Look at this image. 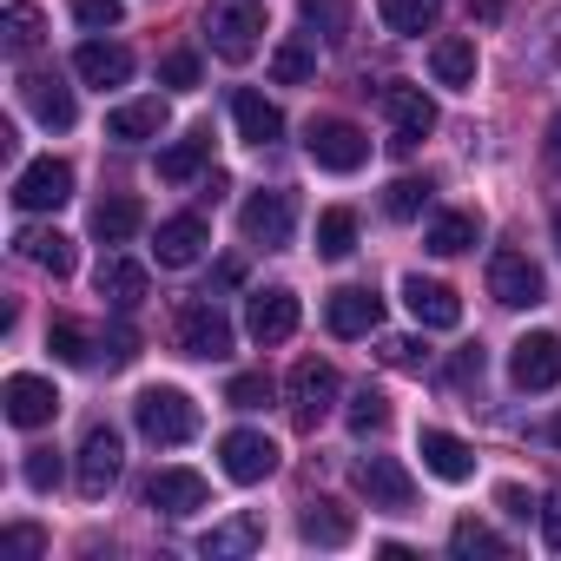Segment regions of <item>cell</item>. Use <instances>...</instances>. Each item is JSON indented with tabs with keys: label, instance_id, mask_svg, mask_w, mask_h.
<instances>
[{
	"label": "cell",
	"instance_id": "6da1fadb",
	"mask_svg": "<svg viewBox=\"0 0 561 561\" xmlns=\"http://www.w3.org/2000/svg\"><path fill=\"white\" fill-rule=\"evenodd\" d=\"M133 423H139V436H146L152 449H179V443L198 436V403H192L185 390H172V383H152V390H139Z\"/></svg>",
	"mask_w": 561,
	"mask_h": 561
},
{
	"label": "cell",
	"instance_id": "7a4b0ae2",
	"mask_svg": "<svg viewBox=\"0 0 561 561\" xmlns=\"http://www.w3.org/2000/svg\"><path fill=\"white\" fill-rule=\"evenodd\" d=\"M205 41H211L218 60L244 67L264 47V0H211L205 8Z\"/></svg>",
	"mask_w": 561,
	"mask_h": 561
},
{
	"label": "cell",
	"instance_id": "3957f363",
	"mask_svg": "<svg viewBox=\"0 0 561 561\" xmlns=\"http://www.w3.org/2000/svg\"><path fill=\"white\" fill-rule=\"evenodd\" d=\"M172 337H179L185 357H205V364H225L231 357V318L211 298H185L179 318H172Z\"/></svg>",
	"mask_w": 561,
	"mask_h": 561
},
{
	"label": "cell",
	"instance_id": "277c9868",
	"mask_svg": "<svg viewBox=\"0 0 561 561\" xmlns=\"http://www.w3.org/2000/svg\"><path fill=\"white\" fill-rule=\"evenodd\" d=\"M337 397H344V377H337V364H324V357H305V364L291 370V423H298V430H318V423L337 410Z\"/></svg>",
	"mask_w": 561,
	"mask_h": 561
},
{
	"label": "cell",
	"instance_id": "5b68a950",
	"mask_svg": "<svg viewBox=\"0 0 561 561\" xmlns=\"http://www.w3.org/2000/svg\"><path fill=\"white\" fill-rule=\"evenodd\" d=\"M489 298L508 305V311H535L548 298V277H541V264L528 251H495L489 257Z\"/></svg>",
	"mask_w": 561,
	"mask_h": 561
},
{
	"label": "cell",
	"instance_id": "8992f818",
	"mask_svg": "<svg viewBox=\"0 0 561 561\" xmlns=\"http://www.w3.org/2000/svg\"><path fill=\"white\" fill-rule=\"evenodd\" d=\"M305 152H311L318 172H357V165L370 159V139H364V126H351V119H311Z\"/></svg>",
	"mask_w": 561,
	"mask_h": 561
},
{
	"label": "cell",
	"instance_id": "52a82bcc",
	"mask_svg": "<svg viewBox=\"0 0 561 561\" xmlns=\"http://www.w3.org/2000/svg\"><path fill=\"white\" fill-rule=\"evenodd\" d=\"M119 462H126V443H119V430L93 423V430H87V443H80V462H73V489H80L87 502H100V495L119 482Z\"/></svg>",
	"mask_w": 561,
	"mask_h": 561
},
{
	"label": "cell",
	"instance_id": "ba28073f",
	"mask_svg": "<svg viewBox=\"0 0 561 561\" xmlns=\"http://www.w3.org/2000/svg\"><path fill=\"white\" fill-rule=\"evenodd\" d=\"M357 489L377 515H416V482L397 456H364L357 462Z\"/></svg>",
	"mask_w": 561,
	"mask_h": 561
},
{
	"label": "cell",
	"instance_id": "9c48e42d",
	"mask_svg": "<svg viewBox=\"0 0 561 561\" xmlns=\"http://www.w3.org/2000/svg\"><path fill=\"white\" fill-rule=\"evenodd\" d=\"M238 225H244V238H251V244L285 251V244H291V231H298V198H291V192H251V198H244V211H238Z\"/></svg>",
	"mask_w": 561,
	"mask_h": 561
},
{
	"label": "cell",
	"instance_id": "30bf717a",
	"mask_svg": "<svg viewBox=\"0 0 561 561\" xmlns=\"http://www.w3.org/2000/svg\"><path fill=\"white\" fill-rule=\"evenodd\" d=\"M298 291H285V285H271V291H251V305H244V331H251V344H291L298 337Z\"/></svg>",
	"mask_w": 561,
	"mask_h": 561
},
{
	"label": "cell",
	"instance_id": "8fae6325",
	"mask_svg": "<svg viewBox=\"0 0 561 561\" xmlns=\"http://www.w3.org/2000/svg\"><path fill=\"white\" fill-rule=\"evenodd\" d=\"M383 113H390V126H397V133H390L397 152H410L423 133H436V100H430L423 87H410V80H390V87H383Z\"/></svg>",
	"mask_w": 561,
	"mask_h": 561
},
{
	"label": "cell",
	"instance_id": "7c38bea8",
	"mask_svg": "<svg viewBox=\"0 0 561 561\" xmlns=\"http://www.w3.org/2000/svg\"><path fill=\"white\" fill-rule=\"evenodd\" d=\"M0 403H8V423L14 430H41V423L60 416V390L47 377H34V370H14L8 383H0Z\"/></svg>",
	"mask_w": 561,
	"mask_h": 561
},
{
	"label": "cell",
	"instance_id": "4fadbf2b",
	"mask_svg": "<svg viewBox=\"0 0 561 561\" xmlns=\"http://www.w3.org/2000/svg\"><path fill=\"white\" fill-rule=\"evenodd\" d=\"M73 198V165L67 159H34V165H21V179H14V205L21 211H60Z\"/></svg>",
	"mask_w": 561,
	"mask_h": 561
},
{
	"label": "cell",
	"instance_id": "5bb4252c",
	"mask_svg": "<svg viewBox=\"0 0 561 561\" xmlns=\"http://www.w3.org/2000/svg\"><path fill=\"white\" fill-rule=\"evenodd\" d=\"M508 377H515V390H554L561 383V337L554 331H528L508 351Z\"/></svg>",
	"mask_w": 561,
	"mask_h": 561
},
{
	"label": "cell",
	"instance_id": "9a60e30c",
	"mask_svg": "<svg viewBox=\"0 0 561 561\" xmlns=\"http://www.w3.org/2000/svg\"><path fill=\"white\" fill-rule=\"evenodd\" d=\"M218 462H225V476L231 482H264V476H277V443L264 436V430H231L225 443H218Z\"/></svg>",
	"mask_w": 561,
	"mask_h": 561
},
{
	"label": "cell",
	"instance_id": "2e32d148",
	"mask_svg": "<svg viewBox=\"0 0 561 561\" xmlns=\"http://www.w3.org/2000/svg\"><path fill=\"white\" fill-rule=\"evenodd\" d=\"M21 106H27V113L47 126V133H67V126L80 119L73 93L60 87V73H41V67H34V73H21Z\"/></svg>",
	"mask_w": 561,
	"mask_h": 561
},
{
	"label": "cell",
	"instance_id": "e0dca14e",
	"mask_svg": "<svg viewBox=\"0 0 561 561\" xmlns=\"http://www.w3.org/2000/svg\"><path fill=\"white\" fill-rule=\"evenodd\" d=\"M93 285H100V298L119 311V318H133L139 305H146V291H152V277H146V264H133V257H100V271H93Z\"/></svg>",
	"mask_w": 561,
	"mask_h": 561
},
{
	"label": "cell",
	"instance_id": "ac0fdd59",
	"mask_svg": "<svg viewBox=\"0 0 561 561\" xmlns=\"http://www.w3.org/2000/svg\"><path fill=\"white\" fill-rule=\"evenodd\" d=\"M324 324H331V337H370L383 324V298L364 291V285H344V291H331Z\"/></svg>",
	"mask_w": 561,
	"mask_h": 561
},
{
	"label": "cell",
	"instance_id": "d6986e66",
	"mask_svg": "<svg viewBox=\"0 0 561 561\" xmlns=\"http://www.w3.org/2000/svg\"><path fill=\"white\" fill-rule=\"evenodd\" d=\"M205 502H211V489L198 469H159L146 482V508H159V515H198Z\"/></svg>",
	"mask_w": 561,
	"mask_h": 561
},
{
	"label": "cell",
	"instance_id": "ffe728a7",
	"mask_svg": "<svg viewBox=\"0 0 561 561\" xmlns=\"http://www.w3.org/2000/svg\"><path fill=\"white\" fill-rule=\"evenodd\" d=\"M403 305L423 331H456L462 324V298L449 285H436V277H403Z\"/></svg>",
	"mask_w": 561,
	"mask_h": 561
},
{
	"label": "cell",
	"instance_id": "44dd1931",
	"mask_svg": "<svg viewBox=\"0 0 561 561\" xmlns=\"http://www.w3.org/2000/svg\"><path fill=\"white\" fill-rule=\"evenodd\" d=\"M205 244H211L205 218H198V211H179V218H165V225H159V244H152V251H159V264H165V271H185V264H198V257H205Z\"/></svg>",
	"mask_w": 561,
	"mask_h": 561
},
{
	"label": "cell",
	"instance_id": "7402d4cb",
	"mask_svg": "<svg viewBox=\"0 0 561 561\" xmlns=\"http://www.w3.org/2000/svg\"><path fill=\"white\" fill-rule=\"evenodd\" d=\"M416 456H423V469H430L436 482H469V476H476V449H469L462 436H449V430H423V436H416Z\"/></svg>",
	"mask_w": 561,
	"mask_h": 561
},
{
	"label": "cell",
	"instance_id": "603a6c76",
	"mask_svg": "<svg viewBox=\"0 0 561 561\" xmlns=\"http://www.w3.org/2000/svg\"><path fill=\"white\" fill-rule=\"evenodd\" d=\"M73 73L87 80V87H126L133 80V54L119 47V41H80V54H73Z\"/></svg>",
	"mask_w": 561,
	"mask_h": 561
},
{
	"label": "cell",
	"instance_id": "cb8c5ba5",
	"mask_svg": "<svg viewBox=\"0 0 561 561\" xmlns=\"http://www.w3.org/2000/svg\"><path fill=\"white\" fill-rule=\"evenodd\" d=\"M231 119H238V139L244 146H277V139H285V113H277L264 93H251V87L231 93Z\"/></svg>",
	"mask_w": 561,
	"mask_h": 561
},
{
	"label": "cell",
	"instance_id": "d4e9b609",
	"mask_svg": "<svg viewBox=\"0 0 561 561\" xmlns=\"http://www.w3.org/2000/svg\"><path fill=\"white\" fill-rule=\"evenodd\" d=\"M14 251H21L27 264L54 271V277H73V238L54 231V225H21V231H14Z\"/></svg>",
	"mask_w": 561,
	"mask_h": 561
},
{
	"label": "cell",
	"instance_id": "484cf974",
	"mask_svg": "<svg viewBox=\"0 0 561 561\" xmlns=\"http://www.w3.org/2000/svg\"><path fill=\"white\" fill-rule=\"evenodd\" d=\"M159 133H165V100H126L106 113V139H119V146H146Z\"/></svg>",
	"mask_w": 561,
	"mask_h": 561
},
{
	"label": "cell",
	"instance_id": "4316f807",
	"mask_svg": "<svg viewBox=\"0 0 561 561\" xmlns=\"http://www.w3.org/2000/svg\"><path fill=\"white\" fill-rule=\"evenodd\" d=\"M298 535H305L311 548H351V535H357V515H351L344 502H311V508L298 515Z\"/></svg>",
	"mask_w": 561,
	"mask_h": 561
},
{
	"label": "cell",
	"instance_id": "83f0119b",
	"mask_svg": "<svg viewBox=\"0 0 561 561\" xmlns=\"http://www.w3.org/2000/svg\"><path fill=\"white\" fill-rule=\"evenodd\" d=\"M251 548H264V515H231V522H218V528L198 541V554H211V561H238V554H251Z\"/></svg>",
	"mask_w": 561,
	"mask_h": 561
},
{
	"label": "cell",
	"instance_id": "f1b7e54d",
	"mask_svg": "<svg viewBox=\"0 0 561 561\" xmlns=\"http://www.w3.org/2000/svg\"><path fill=\"white\" fill-rule=\"evenodd\" d=\"M430 73L443 80V87H476V41L469 34H443L436 47H430Z\"/></svg>",
	"mask_w": 561,
	"mask_h": 561
},
{
	"label": "cell",
	"instance_id": "f546056e",
	"mask_svg": "<svg viewBox=\"0 0 561 561\" xmlns=\"http://www.w3.org/2000/svg\"><path fill=\"white\" fill-rule=\"evenodd\" d=\"M41 41H47L41 8H34V0H14V8L0 14V47H8L14 60H27V54H41Z\"/></svg>",
	"mask_w": 561,
	"mask_h": 561
},
{
	"label": "cell",
	"instance_id": "4dcf8cb0",
	"mask_svg": "<svg viewBox=\"0 0 561 561\" xmlns=\"http://www.w3.org/2000/svg\"><path fill=\"white\" fill-rule=\"evenodd\" d=\"M377 14H383L390 34L423 41V34H436V21H443V0H377Z\"/></svg>",
	"mask_w": 561,
	"mask_h": 561
},
{
	"label": "cell",
	"instance_id": "1f68e13d",
	"mask_svg": "<svg viewBox=\"0 0 561 561\" xmlns=\"http://www.w3.org/2000/svg\"><path fill=\"white\" fill-rule=\"evenodd\" d=\"M139 225H146V205H139V198H126V192L93 205V238H100V244H126Z\"/></svg>",
	"mask_w": 561,
	"mask_h": 561
},
{
	"label": "cell",
	"instance_id": "d6a6232c",
	"mask_svg": "<svg viewBox=\"0 0 561 561\" xmlns=\"http://www.w3.org/2000/svg\"><path fill=\"white\" fill-rule=\"evenodd\" d=\"M205 159H211V133L198 126V133H185L179 146H165V152H159V179L185 185V179H198V172H205Z\"/></svg>",
	"mask_w": 561,
	"mask_h": 561
},
{
	"label": "cell",
	"instance_id": "836d02e7",
	"mask_svg": "<svg viewBox=\"0 0 561 561\" xmlns=\"http://www.w3.org/2000/svg\"><path fill=\"white\" fill-rule=\"evenodd\" d=\"M351 14H357V0H298V21L311 27V41H344Z\"/></svg>",
	"mask_w": 561,
	"mask_h": 561
},
{
	"label": "cell",
	"instance_id": "e575fe53",
	"mask_svg": "<svg viewBox=\"0 0 561 561\" xmlns=\"http://www.w3.org/2000/svg\"><path fill=\"white\" fill-rule=\"evenodd\" d=\"M476 238H482V218H476V211H443V218L430 225V238H423V244H430L436 257H456V251H469Z\"/></svg>",
	"mask_w": 561,
	"mask_h": 561
},
{
	"label": "cell",
	"instance_id": "d590c367",
	"mask_svg": "<svg viewBox=\"0 0 561 561\" xmlns=\"http://www.w3.org/2000/svg\"><path fill=\"white\" fill-rule=\"evenodd\" d=\"M311 73H318V47L311 41H277L271 47V80L277 87H305Z\"/></svg>",
	"mask_w": 561,
	"mask_h": 561
},
{
	"label": "cell",
	"instance_id": "8d00e7d4",
	"mask_svg": "<svg viewBox=\"0 0 561 561\" xmlns=\"http://www.w3.org/2000/svg\"><path fill=\"white\" fill-rule=\"evenodd\" d=\"M357 251V211H344V205H331V211H318V257H351Z\"/></svg>",
	"mask_w": 561,
	"mask_h": 561
},
{
	"label": "cell",
	"instance_id": "74e56055",
	"mask_svg": "<svg viewBox=\"0 0 561 561\" xmlns=\"http://www.w3.org/2000/svg\"><path fill=\"white\" fill-rule=\"evenodd\" d=\"M47 351H54L60 364H93L100 344H93V331H87L80 318H54V324H47Z\"/></svg>",
	"mask_w": 561,
	"mask_h": 561
},
{
	"label": "cell",
	"instance_id": "f35d334b",
	"mask_svg": "<svg viewBox=\"0 0 561 561\" xmlns=\"http://www.w3.org/2000/svg\"><path fill=\"white\" fill-rule=\"evenodd\" d=\"M344 423H351L357 436H383V430H390V397L364 383V390H357V397L344 403Z\"/></svg>",
	"mask_w": 561,
	"mask_h": 561
},
{
	"label": "cell",
	"instance_id": "ab89813d",
	"mask_svg": "<svg viewBox=\"0 0 561 561\" xmlns=\"http://www.w3.org/2000/svg\"><path fill=\"white\" fill-rule=\"evenodd\" d=\"M449 548H456V554H508V541H502L489 522H456V528H449Z\"/></svg>",
	"mask_w": 561,
	"mask_h": 561
},
{
	"label": "cell",
	"instance_id": "60d3db41",
	"mask_svg": "<svg viewBox=\"0 0 561 561\" xmlns=\"http://www.w3.org/2000/svg\"><path fill=\"white\" fill-rule=\"evenodd\" d=\"M423 205H430V179H397L383 192V211L390 218H423Z\"/></svg>",
	"mask_w": 561,
	"mask_h": 561
},
{
	"label": "cell",
	"instance_id": "b9f144b4",
	"mask_svg": "<svg viewBox=\"0 0 561 561\" xmlns=\"http://www.w3.org/2000/svg\"><path fill=\"white\" fill-rule=\"evenodd\" d=\"M225 403H231V410H264V403H271V377H264V370L231 377V383H225Z\"/></svg>",
	"mask_w": 561,
	"mask_h": 561
},
{
	"label": "cell",
	"instance_id": "7bdbcfd3",
	"mask_svg": "<svg viewBox=\"0 0 561 561\" xmlns=\"http://www.w3.org/2000/svg\"><path fill=\"white\" fill-rule=\"evenodd\" d=\"M73 21H80L87 34H106V27L126 21V8H119V0H73Z\"/></svg>",
	"mask_w": 561,
	"mask_h": 561
},
{
	"label": "cell",
	"instance_id": "ee69618b",
	"mask_svg": "<svg viewBox=\"0 0 561 561\" xmlns=\"http://www.w3.org/2000/svg\"><path fill=\"white\" fill-rule=\"evenodd\" d=\"M21 482H27L34 495H47V489L60 482V456H54V449H27V462H21Z\"/></svg>",
	"mask_w": 561,
	"mask_h": 561
},
{
	"label": "cell",
	"instance_id": "f6af8a7d",
	"mask_svg": "<svg viewBox=\"0 0 561 561\" xmlns=\"http://www.w3.org/2000/svg\"><path fill=\"white\" fill-rule=\"evenodd\" d=\"M100 351H106V364H113V370H126V364L139 357V331H133V324L119 318V324H113V331L100 337Z\"/></svg>",
	"mask_w": 561,
	"mask_h": 561
},
{
	"label": "cell",
	"instance_id": "bcb514c9",
	"mask_svg": "<svg viewBox=\"0 0 561 561\" xmlns=\"http://www.w3.org/2000/svg\"><path fill=\"white\" fill-rule=\"evenodd\" d=\"M377 357H383L390 370H423V364H430V351H423L416 337H383V344H377Z\"/></svg>",
	"mask_w": 561,
	"mask_h": 561
},
{
	"label": "cell",
	"instance_id": "7dc6e473",
	"mask_svg": "<svg viewBox=\"0 0 561 561\" xmlns=\"http://www.w3.org/2000/svg\"><path fill=\"white\" fill-rule=\"evenodd\" d=\"M159 80H165L172 93H192V87H198V60H192V54H165V60H159Z\"/></svg>",
	"mask_w": 561,
	"mask_h": 561
},
{
	"label": "cell",
	"instance_id": "c3c4849f",
	"mask_svg": "<svg viewBox=\"0 0 561 561\" xmlns=\"http://www.w3.org/2000/svg\"><path fill=\"white\" fill-rule=\"evenodd\" d=\"M535 522H541V548L561 554V489H548V502L535 508Z\"/></svg>",
	"mask_w": 561,
	"mask_h": 561
},
{
	"label": "cell",
	"instance_id": "681fc988",
	"mask_svg": "<svg viewBox=\"0 0 561 561\" xmlns=\"http://www.w3.org/2000/svg\"><path fill=\"white\" fill-rule=\"evenodd\" d=\"M449 377H456L462 390H476V383H482V351H476V344H469V351H456V364H449Z\"/></svg>",
	"mask_w": 561,
	"mask_h": 561
},
{
	"label": "cell",
	"instance_id": "f907efd6",
	"mask_svg": "<svg viewBox=\"0 0 561 561\" xmlns=\"http://www.w3.org/2000/svg\"><path fill=\"white\" fill-rule=\"evenodd\" d=\"M8 548H14V554H47V535H41L34 522H14V528H8Z\"/></svg>",
	"mask_w": 561,
	"mask_h": 561
},
{
	"label": "cell",
	"instance_id": "816d5d0a",
	"mask_svg": "<svg viewBox=\"0 0 561 561\" xmlns=\"http://www.w3.org/2000/svg\"><path fill=\"white\" fill-rule=\"evenodd\" d=\"M495 502H502V508H508L515 522H528V515H535V502H528V489H515V482H502V489H495Z\"/></svg>",
	"mask_w": 561,
	"mask_h": 561
},
{
	"label": "cell",
	"instance_id": "f5cc1de1",
	"mask_svg": "<svg viewBox=\"0 0 561 561\" xmlns=\"http://www.w3.org/2000/svg\"><path fill=\"white\" fill-rule=\"evenodd\" d=\"M548 165H554V172H561V113H554V119H548Z\"/></svg>",
	"mask_w": 561,
	"mask_h": 561
},
{
	"label": "cell",
	"instance_id": "db71d44e",
	"mask_svg": "<svg viewBox=\"0 0 561 561\" xmlns=\"http://www.w3.org/2000/svg\"><path fill=\"white\" fill-rule=\"evenodd\" d=\"M502 14V0H469V21H495Z\"/></svg>",
	"mask_w": 561,
	"mask_h": 561
},
{
	"label": "cell",
	"instance_id": "11a10c76",
	"mask_svg": "<svg viewBox=\"0 0 561 561\" xmlns=\"http://www.w3.org/2000/svg\"><path fill=\"white\" fill-rule=\"evenodd\" d=\"M548 443H561V416H554V423H548Z\"/></svg>",
	"mask_w": 561,
	"mask_h": 561
},
{
	"label": "cell",
	"instance_id": "9f6ffc18",
	"mask_svg": "<svg viewBox=\"0 0 561 561\" xmlns=\"http://www.w3.org/2000/svg\"><path fill=\"white\" fill-rule=\"evenodd\" d=\"M554 251H561V211H554Z\"/></svg>",
	"mask_w": 561,
	"mask_h": 561
}]
</instances>
